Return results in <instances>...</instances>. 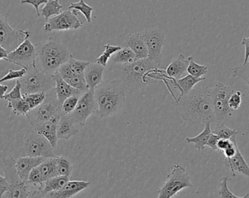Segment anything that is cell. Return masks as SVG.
Here are the masks:
<instances>
[{"label":"cell","instance_id":"cell-6","mask_svg":"<svg viewBox=\"0 0 249 198\" xmlns=\"http://www.w3.org/2000/svg\"><path fill=\"white\" fill-rule=\"evenodd\" d=\"M190 176L185 168L175 164L167 177V180L158 189V198H171L185 188H193Z\"/></svg>","mask_w":249,"mask_h":198},{"label":"cell","instance_id":"cell-40","mask_svg":"<svg viewBox=\"0 0 249 198\" xmlns=\"http://www.w3.org/2000/svg\"><path fill=\"white\" fill-rule=\"evenodd\" d=\"M44 183H45V181H44L43 177H42L39 168L36 167V168H33L29 174L27 184H32V185L35 186L36 188L42 190Z\"/></svg>","mask_w":249,"mask_h":198},{"label":"cell","instance_id":"cell-35","mask_svg":"<svg viewBox=\"0 0 249 198\" xmlns=\"http://www.w3.org/2000/svg\"><path fill=\"white\" fill-rule=\"evenodd\" d=\"M68 10H75L78 13L80 12L84 15L88 23H91L93 7L86 4L84 0H79L77 2H71L70 5L69 6Z\"/></svg>","mask_w":249,"mask_h":198},{"label":"cell","instance_id":"cell-48","mask_svg":"<svg viewBox=\"0 0 249 198\" xmlns=\"http://www.w3.org/2000/svg\"><path fill=\"white\" fill-rule=\"evenodd\" d=\"M219 140V138L216 135H213V133H212L210 137H209V140H208L207 144H206V146L209 147V148H210L211 149L213 150V151L219 152V150H218L217 148V144Z\"/></svg>","mask_w":249,"mask_h":198},{"label":"cell","instance_id":"cell-50","mask_svg":"<svg viewBox=\"0 0 249 198\" xmlns=\"http://www.w3.org/2000/svg\"><path fill=\"white\" fill-rule=\"evenodd\" d=\"M241 45L245 47V56H244V61L242 65H246L249 61V37L243 38Z\"/></svg>","mask_w":249,"mask_h":198},{"label":"cell","instance_id":"cell-54","mask_svg":"<svg viewBox=\"0 0 249 198\" xmlns=\"http://www.w3.org/2000/svg\"><path fill=\"white\" fill-rule=\"evenodd\" d=\"M7 90H8V87L7 85H2L0 84V99L4 98Z\"/></svg>","mask_w":249,"mask_h":198},{"label":"cell","instance_id":"cell-29","mask_svg":"<svg viewBox=\"0 0 249 198\" xmlns=\"http://www.w3.org/2000/svg\"><path fill=\"white\" fill-rule=\"evenodd\" d=\"M70 177H63V176H57L49 179L44 183L42 189V192L45 194H48L52 192L58 191L70 181Z\"/></svg>","mask_w":249,"mask_h":198},{"label":"cell","instance_id":"cell-31","mask_svg":"<svg viewBox=\"0 0 249 198\" xmlns=\"http://www.w3.org/2000/svg\"><path fill=\"white\" fill-rule=\"evenodd\" d=\"M63 5L60 4L59 0H48L41 10V15L45 17V20L51 17L58 15L62 12Z\"/></svg>","mask_w":249,"mask_h":198},{"label":"cell","instance_id":"cell-3","mask_svg":"<svg viewBox=\"0 0 249 198\" xmlns=\"http://www.w3.org/2000/svg\"><path fill=\"white\" fill-rule=\"evenodd\" d=\"M97 103L96 114L107 118L116 114L124 107L125 90L117 79L104 81L94 90Z\"/></svg>","mask_w":249,"mask_h":198},{"label":"cell","instance_id":"cell-49","mask_svg":"<svg viewBox=\"0 0 249 198\" xmlns=\"http://www.w3.org/2000/svg\"><path fill=\"white\" fill-rule=\"evenodd\" d=\"M28 198H50L47 194L44 193L42 190L35 189V190H29Z\"/></svg>","mask_w":249,"mask_h":198},{"label":"cell","instance_id":"cell-4","mask_svg":"<svg viewBox=\"0 0 249 198\" xmlns=\"http://www.w3.org/2000/svg\"><path fill=\"white\" fill-rule=\"evenodd\" d=\"M37 57L36 62H39V70L53 74L58 71L60 67L68 62L71 54L64 44L54 38L50 37L36 45Z\"/></svg>","mask_w":249,"mask_h":198},{"label":"cell","instance_id":"cell-36","mask_svg":"<svg viewBox=\"0 0 249 198\" xmlns=\"http://www.w3.org/2000/svg\"><path fill=\"white\" fill-rule=\"evenodd\" d=\"M187 61H189V65L187 67V72L190 75L193 76L196 78H201L207 74L208 70H209L207 67L196 63L193 56L189 57L187 58Z\"/></svg>","mask_w":249,"mask_h":198},{"label":"cell","instance_id":"cell-12","mask_svg":"<svg viewBox=\"0 0 249 198\" xmlns=\"http://www.w3.org/2000/svg\"><path fill=\"white\" fill-rule=\"evenodd\" d=\"M142 33L147 46L148 59L160 66L162 50L166 42V34L163 30L157 28L146 29Z\"/></svg>","mask_w":249,"mask_h":198},{"label":"cell","instance_id":"cell-15","mask_svg":"<svg viewBox=\"0 0 249 198\" xmlns=\"http://www.w3.org/2000/svg\"><path fill=\"white\" fill-rule=\"evenodd\" d=\"M97 111V103L94 96V90H88L79 99L78 103L74 111L70 115L74 123L80 126L86 124L89 116Z\"/></svg>","mask_w":249,"mask_h":198},{"label":"cell","instance_id":"cell-42","mask_svg":"<svg viewBox=\"0 0 249 198\" xmlns=\"http://www.w3.org/2000/svg\"><path fill=\"white\" fill-rule=\"evenodd\" d=\"M80 96H71V97H68V98L62 103L61 107L63 115H67V116H68V115L71 114V113L74 111L77 103H78Z\"/></svg>","mask_w":249,"mask_h":198},{"label":"cell","instance_id":"cell-28","mask_svg":"<svg viewBox=\"0 0 249 198\" xmlns=\"http://www.w3.org/2000/svg\"><path fill=\"white\" fill-rule=\"evenodd\" d=\"M111 62L117 65H126L137 61L134 52L128 47H122L111 58Z\"/></svg>","mask_w":249,"mask_h":198},{"label":"cell","instance_id":"cell-47","mask_svg":"<svg viewBox=\"0 0 249 198\" xmlns=\"http://www.w3.org/2000/svg\"><path fill=\"white\" fill-rule=\"evenodd\" d=\"M48 2V0H21L20 4H29L33 6L36 10V15L39 17L40 16V13H39V7L41 4H46Z\"/></svg>","mask_w":249,"mask_h":198},{"label":"cell","instance_id":"cell-34","mask_svg":"<svg viewBox=\"0 0 249 198\" xmlns=\"http://www.w3.org/2000/svg\"><path fill=\"white\" fill-rule=\"evenodd\" d=\"M212 133L216 135L219 139H231L233 137H236L239 132L236 129H231L225 125V122L217 123Z\"/></svg>","mask_w":249,"mask_h":198},{"label":"cell","instance_id":"cell-39","mask_svg":"<svg viewBox=\"0 0 249 198\" xmlns=\"http://www.w3.org/2000/svg\"><path fill=\"white\" fill-rule=\"evenodd\" d=\"M67 63L71 68V71L74 74H78V75H84L85 70L87 68L88 65L90 62L88 61H80V60L74 59L72 55L70 57Z\"/></svg>","mask_w":249,"mask_h":198},{"label":"cell","instance_id":"cell-20","mask_svg":"<svg viewBox=\"0 0 249 198\" xmlns=\"http://www.w3.org/2000/svg\"><path fill=\"white\" fill-rule=\"evenodd\" d=\"M124 47H128L134 52L136 59L148 58L147 46L142 33H131L126 36L124 42Z\"/></svg>","mask_w":249,"mask_h":198},{"label":"cell","instance_id":"cell-8","mask_svg":"<svg viewBox=\"0 0 249 198\" xmlns=\"http://www.w3.org/2000/svg\"><path fill=\"white\" fill-rule=\"evenodd\" d=\"M62 112L59 103L57 100L55 92L51 90L47 93V97L42 104L36 108L30 110L26 115L30 126H35L37 123L54 119H61Z\"/></svg>","mask_w":249,"mask_h":198},{"label":"cell","instance_id":"cell-22","mask_svg":"<svg viewBox=\"0 0 249 198\" xmlns=\"http://www.w3.org/2000/svg\"><path fill=\"white\" fill-rule=\"evenodd\" d=\"M105 67L98 63H90L85 70L84 76L88 88L94 90L99 84L104 82L103 75Z\"/></svg>","mask_w":249,"mask_h":198},{"label":"cell","instance_id":"cell-26","mask_svg":"<svg viewBox=\"0 0 249 198\" xmlns=\"http://www.w3.org/2000/svg\"><path fill=\"white\" fill-rule=\"evenodd\" d=\"M74 122L70 115H61V119L57 126V137L58 139L69 140L71 137L76 136L78 134V129L74 126Z\"/></svg>","mask_w":249,"mask_h":198},{"label":"cell","instance_id":"cell-32","mask_svg":"<svg viewBox=\"0 0 249 198\" xmlns=\"http://www.w3.org/2000/svg\"><path fill=\"white\" fill-rule=\"evenodd\" d=\"M7 107L16 116H26L31 109L26 100L22 97L18 100H8Z\"/></svg>","mask_w":249,"mask_h":198},{"label":"cell","instance_id":"cell-52","mask_svg":"<svg viewBox=\"0 0 249 198\" xmlns=\"http://www.w3.org/2000/svg\"><path fill=\"white\" fill-rule=\"evenodd\" d=\"M10 184L6 180L5 177L0 175V198H2L3 195L8 190Z\"/></svg>","mask_w":249,"mask_h":198},{"label":"cell","instance_id":"cell-1","mask_svg":"<svg viewBox=\"0 0 249 198\" xmlns=\"http://www.w3.org/2000/svg\"><path fill=\"white\" fill-rule=\"evenodd\" d=\"M177 113L184 122L212 123L216 121L209 87L193 89L176 102Z\"/></svg>","mask_w":249,"mask_h":198},{"label":"cell","instance_id":"cell-10","mask_svg":"<svg viewBox=\"0 0 249 198\" xmlns=\"http://www.w3.org/2000/svg\"><path fill=\"white\" fill-rule=\"evenodd\" d=\"M30 35L29 30L12 28L7 18L0 14V45L7 52H13L26 39H29Z\"/></svg>","mask_w":249,"mask_h":198},{"label":"cell","instance_id":"cell-13","mask_svg":"<svg viewBox=\"0 0 249 198\" xmlns=\"http://www.w3.org/2000/svg\"><path fill=\"white\" fill-rule=\"evenodd\" d=\"M36 46L27 39L13 52H9L5 61L28 69L30 67L36 66Z\"/></svg>","mask_w":249,"mask_h":198},{"label":"cell","instance_id":"cell-33","mask_svg":"<svg viewBox=\"0 0 249 198\" xmlns=\"http://www.w3.org/2000/svg\"><path fill=\"white\" fill-rule=\"evenodd\" d=\"M55 158L58 175L70 178L72 173V164L70 160L64 156H56Z\"/></svg>","mask_w":249,"mask_h":198},{"label":"cell","instance_id":"cell-38","mask_svg":"<svg viewBox=\"0 0 249 198\" xmlns=\"http://www.w3.org/2000/svg\"><path fill=\"white\" fill-rule=\"evenodd\" d=\"M47 97V93L39 92L23 94V98L29 105L31 110L36 108L43 103Z\"/></svg>","mask_w":249,"mask_h":198},{"label":"cell","instance_id":"cell-11","mask_svg":"<svg viewBox=\"0 0 249 198\" xmlns=\"http://www.w3.org/2000/svg\"><path fill=\"white\" fill-rule=\"evenodd\" d=\"M23 148L27 156L45 158L56 157L54 148L48 139L32 130L25 136Z\"/></svg>","mask_w":249,"mask_h":198},{"label":"cell","instance_id":"cell-45","mask_svg":"<svg viewBox=\"0 0 249 198\" xmlns=\"http://www.w3.org/2000/svg\"><path fill=\"white\" fill-rule=\"evenodd\" d=\"M26 71H27V69H26V68H21V69L18 70V71H13V70L10 69L8 73L0 79V84L4 82V81H10V80L20 79L26 74Z\"/></svg>","mask_w":249,"mask_h":198},{"label":"cell","instance_id":"cell-7","mask_svg":"<svg viewBox=\"0 0 249 198\" xmlns=\"http://www.w3.org/2000/svg\"><path fill=\"white\" fill-rule=\"evenodd\" d=\"M234 91L231 87L220 82L209 88L216 121L225 122L232 116L233 110L230 107L229 99Z\"/></svg>","mask_w":249,"mask_h":198},{"label":"cell","instance_id":"cell-21","mask_svg":"<svg viewBox=\"0 0 249 198\" xmlns=\"http://www.w3.org/2000/svg\"><path fill=\"white\" fill-rule=\"evenodd\" d=\"M59 120L60 119H54V120L42 122L31 126V128L34 132L46 138L52 145L53 148H55L57 146V142H58L57 126Z\"/></svg>","mask_w":249,"mask_h":198},{"label":"cell","instance_id":"cell-23","mask_svg":"<svg viewBox=\"0 0 249 198\" xmlns=\"http://www.w3.org/2000/svg\"><path fill=\"white\" fill-rule=\"evenodd\" d=\"M206 79V77L196 78V77L188 74V75L182 77V78H178V79H172V78L168 79V81H169L171 83V84L180 91L179 97H178V100H180L183 96L186 95V94L190 92V91L193 90V88H194L196 84Z\"/></svg>","mask_w":249,"mask_h":198},{"label":"cell","instance_id":"cell-51","mask_svg":"<svg viewBox=\"0 0 249 198\" xmlns=\"http://www.w3.org/2000/svg\"><path fill=\"white\" fill-rule=\"evenodd\" d=\"M232 142L231 139H219V142L217 144L218 150H219V152H223L227 148H229L231 145H232Z\"/></svg>","mask_w":249,"mask_h":198},{"label":"cell","instance_id":"cell-19","mask_svg":"<svg viewBox=\"0 0 249 198\" xmlns=\"http://www.w3.org/2000/svg\"><path fill=\"white\" fill-rule=\"evenodd\" d=\"M58 72L66 82L68 83L70 86L74 87L76 90H78L79 91L83 93H85L89 90L84 75H78V74H74L67 62L60 67Z\"/></svg>","mask_w":249,"mask_h":198},{"label":"cell","instance_id":"cell-9","mask_svg":"<svg viewBox=\"0 0 249 198\" xmlns=\"http://www.w3.org/2000/svg\"><path fill=\"white\" fill-rule=\"evenodd\" d=\"M1 167L4 177L8 182L10 187L3 195L2 198H28V184L20 180L16 168V160L13 157L1 159Z\"/></svg>","mask_w":249,"mask_h":198},{"label":"cell","instance_id":"cell-43","mask_svg":"<svg viewBox=\"0 0 249 198\" xmlns=\"http://www.w3.org/2000/svg\"><path fill=\"white\" fill-rule=\"evenodd\" d=\"M232 76L243 79L249 88V61L246 65H241L232 70Z\"/></svg>","mask_w":249,"mask_h":198},{"label":"cell","instance_id":"cell-24","mask_svg":"<svg viewBox=\"0 0 249 198\" xmlns=\"http://www.w3.org/2000/svg\"><path fill=\"white\" fill-rule=\"evenodd\" d=\"M224 164L230 168L233 177H235V172H238L249 178V166L243 156L238 146L237 147L235 155L229 159L225 158Z\"/></svg>","mask_w":249,"mask_h":198},{"label":"cell","instance_id":"cell-37","mask_svg":"<svg viewBox=\"0 0 249 198\" xmlns=\"http://www.w3.org/2000/svg\"><path fill=\"white\" fill-rule=\"evenodd\" d=\"M105 51L103 53L96 59V63L102 65V66L106 67L107 65L108 62L112 58V55L115 52L119 51L121 49V46H115V45H111L109 44H107L105 45Z\"/></svg>","mask_w":249,"mask_h":198},{"label":"cell","instance_id":"cell-53","mask_svg":"<svg viewBox=\"0 0 249 198\" xmlns=\"http://www.w3.org/2000/svg\"><path fill=\"white\" fill-rule=\"evenodd\" d=\"M8 53L9 52H7L4 48H3L1 45H0V61H1V60H4V61H5L6 58H7Z\"/></svg>","mask_w":249,"mask_h":198},{"label":"cell","instance_id":"cell-18","mask_svg":"<svg viewBox=\"0 0 249 198\" xmlns=\"http://www.w3.org/2000/svg\"><path fill=\"white\" fill-rule=\"evenodd\" d=\"M90 185V182L69 181L61 190L47 194L50 198H71Z\"/></svg>","mask_w":249,"mask_h":198},{"label":"cell","instance_id":"cell-30","mask_svg":"<svg viewBox=\"0 0 249 198\" xmlns=\"http://www.w3.org/2000/svg\"><path fill=\"white\" fill-rule=\"evenodd\" d=\"M38 168H39L45 182L53 177L59 176L57 171L55 158H45V161L38 167Z\"/></svg>","mask_w":249,"mask_h":198},{"label":"cell","instance_id":"cell-17","mask_svg":"<svg viewBox=\"0 0 249 198\" xmlns=\"http://www.w3.org/2000/svg\"><path fill=\"white\" fill-rule=\"evenodd\" d=\"M53 78L55 81V95H56L57 100L59 103L60 106L67 100L68 97L73 95H82L83 94L78 90H76L74 87L70 86L68 83L66 82L62 77L58 74V71L53 74Z\"/></svg>","mask_w":249,"mask_h":198},{"label":"cell","instance_id":"cell-5","mask_svg":"<svg viewBox=\"0 0 249 198\" xmlns=\"http://www.w3.org/2000/svg\"><path fill=\"white\" fill-rule=\"evenodd\" d=\"M19 81L21 86L22 94L48 93L55 88L53 74L43 72L37 66L28 68L26 74Z\"/></svg>","mask_w":249,"mask_h":198},{"label":"cell","instance_id":"cell-16","mask_svg":"<svg viewBox=\"0 0 249 198\" xmlns=\"http://www.w3.org/2000/svg\"><path fill=\"white\" fill-rule=\"evenodd\" d=\"M45 160V158L42 157H30L27 155L18 158L16 161V168L20 180L27 183L32 170L39 167Z\"/></svg>","mask_w":249,"mask_h":198},{"label":"cell","instance_id":"cell-25","mask_svg":"<svg viewBox=\"0 0 249 198\" xmlns=\"http://www.w3.org/2000/svg\"><path fill=\"white\" fill-rule=\"evenodd\" d=\"M189 61L185 59L182 54H180L177 58L173 59L165 70V74L168 79H178L182 78L184 74L187 72Z\"/></svg>","mask_w":249,"mask_h":198},{"label":"cell","instance_id":"cell-46","mask_svg":"<svg viewBox=\"0 0 249 198\" xmlns=\"http://www.w3.org/2000/svg\"><path fill=\"white\" fill-rule=\"evenodd\" d=\"M242 103V93L240 91H234L229 99V106L233 111L238 110Z\"/></svg>","mask_w":249,"mask_h":198},{"label":"cell","instance_id":"cell-44","mask_svg":"<svg viewBox=\"0 0 249 198\" xmlns=\"http://www.w3.org/2000/svg\"><path fill=\"white\" fill-rule=\"evenodd\" d=\"M22 97H23V94L21 92V86H20L19 80H16V84H15L13 90L10 92L5 94L3 99L8 101V100H18V99H21Z\"/></svg>","mask_w":249,"mask_h":198},{"label":"cell","instance_id":"cell-41","mask_svg":"<svg viewBox=\"0 0 249 198\" xmlns=\"http://www.w3.org/2000/svg\"><path fill=\"white\" fill-rule=\"evenodd\" d=\"M229 180L230 179L228 177H224L222 180H221L219 190L220 198H249V193H247L246 196H243V197H239V196L234 195L228 188V183Z\"/></svg>","mask_w":249,"mask_h":198},{"label":"cell","instance_id":"cell-14","mask_svg":"<svg viewBox=\"0 0 249 198\" xmlns=\"http://www.w3.org/2000/svg\"><path fill=\"white\" fill-rule=\"evenodd\" d=\"M78 14V12L75 10H67L61 12L58 15L51 17L44 25V31L80 29L83 26V22L77 17Z\"/></svg>","mask_w":249,"mask_h":198},{"label":"cell","instance_id":"cell-2","mask_svg":"<svg viewBox=\"0 0 249 198\" xmlns=\"http://www.w3.org/2000/svg\"><path fill=\"white\" fill-rule=\"evenodd\" d=\"M113 72L125 91L132 94L139 91L143 84H147L148 74L158 68V65L153 61L146 59L137 60L126 65L115 64Z\"/></svg>","mask_w":249,"mask_h":198},{"label":"cell","instance_id":"cell-27","mask_svg":"<svg viewBox=\"0 0 249 198\" xmlns=\"http://www.w3.org/2000/svg\"><path fill=\"white\" fill-rule=\"evenodd\" d=\"M212 131L211 129V123H206L204 129L201 133L199 134L197 136L194 137H186L185 141L187 143H193L195 145V148L197 151H203L205 149V147L206 146L208 140L212 135Z\"/></svg>","mask_w":249,"mask_h":198}]
</instances>
